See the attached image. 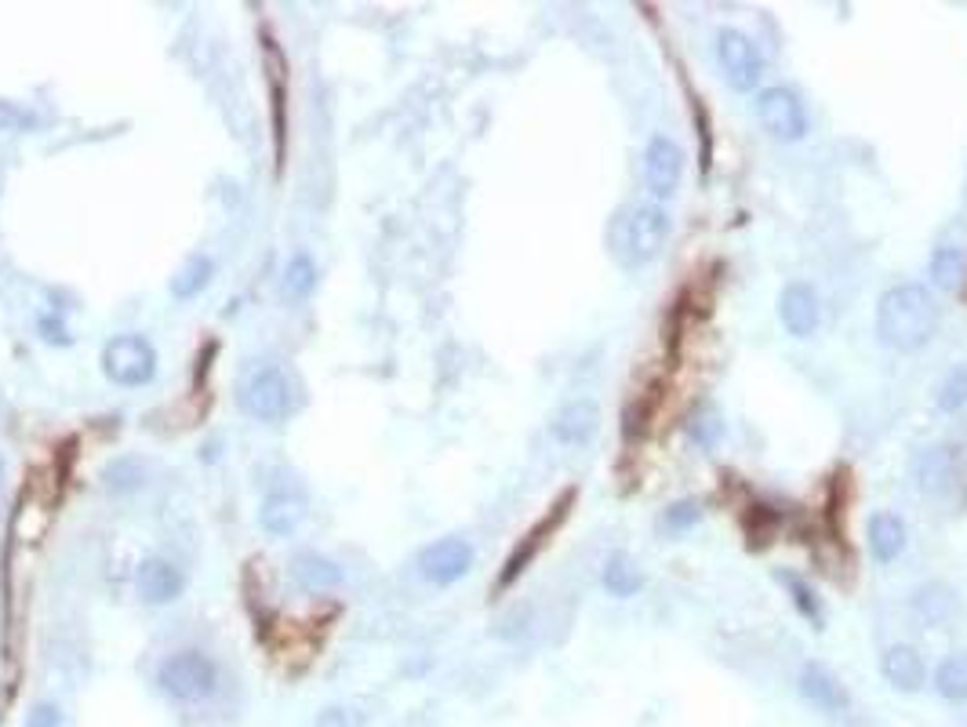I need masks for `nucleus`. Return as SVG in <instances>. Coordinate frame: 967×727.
Masks as SVG:
<instances>
[{"label":"nucleus","mask_w":967,"mask_h":727,"mask_svg":"<svg viewBox=\"0 0 967 727\" xmlns=\"http://www.w3.org/2000/svg\"><path fill=\"white\" fill-rule=\"evenodd\" d=\"M266 74H270V95H273V135H277V157H284V77H288V66H284L281 47L266 41Z\"/></svg>","instance_id":"obj_21"},{"label":"nucleus","mask_w":967,"mask_h":727,"mask_svg":"<svg viewBox=\"0 0 967 727\" xmlns=\"http://www.w3.org/2000/svg\"><path fill=\"white\" fill-rule=\"evenodd\" d=\"M754 110H757L760 124H763V131H768L771 139L800 142L807 135V110H804V102H800V95L793 88H763L757 95Z\"/></svg>","instance_id":"obj_6"},{"label":"nucleus","mask_w":967,"mask_h":727,"mask_svg":"<svg viewBox=\"0 0 967 727\" xmlns=\"http://www.w3.org/2000/svg\"><path fill=\"white\" fill-rule=\"evenodd\" d=\"M779 582H782L785 590H790V597H793V604H796V612L807 618L811 629H826V612H822V604H818V597H815V590H811L800 575H790V571H779Z\"/></svg>","instance_id":"obj_24"},{"label":"nucleus","mask_w":967,"mask_h":727,"mask_svg":"<svg viewBox=\"0 0 967 727\" xmlns=\"http://www.w3.org/2000/svg\"><path fill=\"white\" fill-rule=\"evenodd\" d=\"M473 568V546L465 539H440L419 553V571L433 586H455Z\"/></svg>","instance_id":"obj_9"},{"label":"nucleus","mask_w":967,"mask_h":727,"mask_svg":"<svg viewBox=\"0 0 967 727\" xmlns=\"http://www.w3.org/2000/svg\"><path fill=\"white\" fill-rule=\"evenodd\" d=\"M680 175H684V153L673 139L655 135L644 150V183L659 200H670L680 186Z\"/></svg>","instance_id":"obj_10"},{"label":"nucleus","mask_w":967,"mask_h":727,"mask_svg":"<svg viewBox=\"0 0 967 727\" xmlns=\"http://www.w3.org/2000/svg\"><path fill=\"white\" fill-rule=\"evenodd\" d=\"M314 284H317L314 262L306 255H295L288 262V269H284V295H288V299H306V295L314 291Z\"/></svg>","instance_id":"obj_27"},{"label":"nucleus","mask_w":967,"mask_h":727,"mask_svg":"<svg viewBox=\"0 0 967 727\" xmlns=\"http://www.w3.org/2000/svg\"><path fill=\"white\" fill-rule=\"evenodd\" d=\"M596 422H601V411H596V404L575 400V404H568V408L557 415L553 437L564 440V444H571V448H579V444H586V440L596 433Z\"/></svg>","instance_id":"obj_17"},{"label":"nucleus","mask_w":967,"mask_h":727,"mask_svg":"<svg viewBox=\"0 0 967 727\" xmlns=\"http://www.w3.org/2000/svg\"><path fill=\"white\" fill-rule=\"evenodd\" d=\"M913 612L924 626H946L960 615V601L949 586L931 582V586H921L913 593Z\"/></svg>","instance_id":"obj_16"},{"label":"nucleus","mask_w":967,"mask_h":727,"mask_svg":"<svg viewBox=\"0 0 967 727\" xmlns=\"http://www.w3.org/2000/svg\"><path fill=\"white\" fill-rule=\"evenodd\" d=\"M157 684L175 702H205L219 687V665L200 651H178L161 665Z\"/></svg>","instance_id":"obj_5"},{"label":"nucleus","mask_w":967,"mask_h":727,"mask_svg":"<svg viewBox=\"0 0 967 727\" xmlns=\"http://www.w3.org/2000/svg\"><path fill=\"white\" fill-rule=\"evenodd\" d=\"M237 400H241V408L252 415V419L281 422V419H288L295 408V386L281 367L262 364V367H252V372L241 378Z\"/></svg>","instance_id":"obj_4"},{"label":"nucleus","mask_w":967,"mask_h":727,"mask_svg":"<svg viewBox=\"0 0 967 727\" xmlns=\"http://www.w3.org/2000/svg\"><path fill=\"white\" fill-rule=\"evenodd\" d=\"M702 520V506L695 503V498H684V503H673L670 509H666L662 514V531H688V528H695V524Z\"/></svg>","instance_id":"obj_29"},{"label":"nucleus","mask_w":967,"mask_h":727,"mask_svg":"<svg viewBox=\"0 0 967 727\" xmlns=\"http://www.w3.org/2000/svg\"><path fill=\"white\" fill-rule=\"evenodd\" d=\"M935 691L946 702H967V651H953L938 662Z\"/></svg>","instance_id":"obj_23"},{"label":"nucleus","mask_w":967,"mask_h":727,"mask_svg":"<svg viewBox=\"0 0 967 727\" xmlns=\"http://www.w3.org/2000/svg\"><path fill=\"white\" fill-rule=\"evenodd\" d=\"M935 404H938V411H946V415H957L960 408H967V364L953 367V372L946 375V383H942L935 393Z\"/></svg>","instance_id":"obj_26"},{"label":"nucleus","mask_w":967,"mask_h":727,"mask_svg":"<svg viewBox=\"0 0 967 727\" xmlns=\"http://www.w3.org/2000/svg\"><path fill=\"white\" fill-rule=\"evenodd\" d=\"M688 437L695 440L699 448H706V451L721 444L724 422H721V415H716L713 404H699V408L688 415Z\"/></svg>","instance_id":"obj_25"},{"label":"nucleus","mask_w":967,"mask_h":727,"mask_svg":"<svg viewBox=\"0 0 967 727\" xmlns=\"http://www.w3.org/2000/svg\"><path fill=\"white\" fill-rule=\"evenodd\" d=\"M869 550H873V557L880 560V564L899 560L902 550H905V524H902V517L877 514L873 520H869Z\"/></svg>","instance_id":"obj_18"},{"label":"nucleus","mask_w":967,"mask_h":727,"mask_svg":"<svg viewBox=\"0 0 967 727\" xmlns=\"http://www.w3.org/2000/svg\"><path fill=\"white\" fill-rule=\"evenodd\" d=\"M37 121H33V117L26 113V110H19L15 102H4L0 99V135H4V131H26V128H33Z\"/></svg>","instance_id":"obj_30"},{"label":"nucleus","mask_w":967,"mask_h":727,"mask_svg":"<svg viewBox=\"0 0 967 727\" xmlns=\"http://www.w3.org/2000/svg\"><path fill=\"white\" fill-rule=\"evenodd\" d=\"M779 320L793 339H811L818 331V320H822L818 291L804 280L785 284L779 295Z\"/></svg>","instance_id":"obj_11"},{"label":"nucleus","mask_w":967,"mask_h":727,"mask_svg":"<svg viewBox=\"0 0 967 727\" xmlns=\"http://www.w3.org/2000/svg\"><path fill=\"white\" fill-rule=\"evenodd\" d=\"M880 673L894 691L902 695H916L927 681V665L921 659V651L910 648V643H891L888 651L880 654Z\"/></svg>","instance_id":"obj_12"},{"label":"nucleus","mask_w":967,"mask_h":727,"mask_svg":"<svg viewBox=\"0 0 967 727\" xmlns=\"http://www.w3.org/2000/svg\"><path fill=\"white\" fill-rule=\"evenodd\" d=\"M317 727H364V717H361V713H353V709L331 706V709H325L317 717Z\"/></svg>","instance_id":"obj_31"},{"label":"nucleus","mask_w":967,"mask_h":727,"mask_svg":"<svg viewBox=\"0 0 967 727\" xmlns=\"http://www.w3.org/2000/svg\"><path fill=\"white\" fill-rule=\"evenodd\" d=\"M913 476L916 487L927 498H957L967 492V440H946V444H935L916 455L913 462Z\"/></svg>","instance_id":"obj_3"},{"label":"nucleus","mask_w":967,"mask_h":727,"mask_svg":"<svg viewBox=\"0 0 967 727\" xmlns=\"http://www.w3.org/2000/svg\"><path fill=\"white\" fill-rule=\"evenodd\" d=\"M186 590V579L172 560L150 557L139 568V597L146 604H172Z\"/></svg>","instance_id":"obj_14"},{"label":"nucleus","mask_w":967,"mask_h":727,"mask_svg":"<svg viewBox=\"0 0 967 727\" xmlns=\"http://www.w3.org/2000/svg\"><path fill=\"white\" fill-rule=\"evenodd\" d=\"M942 313L924 284H894L880 295L877 339L894 353H916L938 335Z\"/></svg>","instance_id":"obj_1"},{"label":"nucleus","mask_w":967,"mask_h":727,"mask_svg":"<svg viewBox=\"0 0 967 727\" xmlns=\"http://www.w3.org/2000/svg\"><path fill=\"white\" fill-rule=\"evenodd\" d=\"M26 727H63V713H58V706H52V702H37V706L26 713Z\"/></svg>","instance_id":"obj_32"},{"label":"nucleus","mask_w":967,"mask_h":727,"mask_svg":"<svg viewBox=\"0 0 967 727\" xmlns=\"http://www.w3.org/2000/svg\"><path fill=\"white\" fill-rule=\"evenodd\" d=\"M292 579L303 586L306 593H325L331 586H339L342 582V571L331 564V560L317 557V553H298L295 564H292Z\"/></svg>","instance_id":"obj_19"},{"label":"nucleus","mask_w":967,"mask_h":727,"mask_svg":"<svg viewBox=\"0 0 967 727\" xmlns=\"http://www.w3.org/2000/svg\"><path fill=\"white\" fill-rule=\"evenodd\" d=\"M211 277V262L208 258H189L183 273L178 277H172V295H178V299H194V295L205 288Z\"/></svg>","instance_id":"obj_28"},{"label":"nucleus","mask_w":967,"mask_h":727,"mask_svg":"<svg viewBox=\"0 0 967 727\" xmlns=\"http://www.w3.org/2000/svg\"><path fill=\"white\" fill-rule=\"evenodd\" d=\"M102 367L117 386H142L157 372V353L142 335H121L102 350Z\"/></svg>","instance_id":"obj_7"},{"label":"nucleus","mask_w":967,"mask_h":727,"mask_svg":"<svg viewBox=\"0 0 967 727\" xmlns=\"http://www.w3.org/2000/svg\"><path fill=\"white\" fill-rule=\"evenodd\" d=\"M716 63H721L727 85L735 91H754L760 85L763 63L757 55V44L738 30H721L716 33Z\"/></svg>","instance_id":"obj_8"},{"label":"nucleus","mask_w":967,"mask_h":727,"mask_svg":"<svg viewBox=\"0 0 967 727\" xmlns=\"http://www.w3.org/2000/svg\"><path fill=\"white\" fill-rule=\"evenodd\" d=\"M306 517V498L303 495H288V492H273L266 495V503L259 509V524L270 535H292Z\"/></svg>","instance_id":"obj_15"},{"label":"nucleus","mask_w":967,"mask_h":727,"mask_svg":"<svg viewBox=\"0 0 967 727\" xmlns=\"http://www.w3.org/2000/svg\"><path fill=\"white\" fill-rule=\"evenodd\" d=\"M666 236H670V214L659 205H633L615 214L612 225V247L623 266H640L662 252Z\"/></svg>","instance_id":"obj_2"},{"label":"nucleus","mask_w":967,"mask_h":727,"mask_svg":"<svg viewBox=\"0 0 967 727\" xmlns=\"http://www.w3.org/2000/svg\"><path fill=\"white\" fill-rule=\"evenodd\" d=\"M796 687H800V695H804L818 713H829V717H837V713L847 709V691H844V684L837 681V676H833L829 665L807 662L804 670H800Z\"/></svg>","instance_id":"obj_13"},{"label":"nucleus","mask_w":967,"mask_h":727,"mask_svg":"<svg viewBox=\"0 0 967 727\" xmlns=\"http://www.w3.org/2000/svg\"><path fill=\"white\" fill-rule=\"evenodd\" d=\"M931 280L938 291H960L967 280V255L960 247H938L931 255Z\"/></svg>","instance_id":"obj_22"},{"label":"nucleus","mask_w":967,"mask_h":727,"mask_svg":"<svg viewBox=\"0 0 967 727\" xmlns=\"http://www.w3.org/2000/svg\"><path fill=\"white\" fill-rule=\"evenodd\" d=\"M604 590L612 593V597H637V593L644 590V571L637 568V560H633L629 553H612L604 564Z\"/></svg>","instance_id":"obj_20"}]
</instances>
